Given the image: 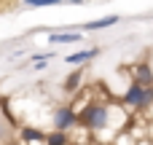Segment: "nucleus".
I'll list each match as a JSON object with an SVG mask.
<instances>
[{
    "instance_id": "obj_13",
    "label": "nucleus",
    "mask_w": 153,
    "mask_h": 145,
    "mask_svg": "<svg viewBox=\"0 0 153 145\" xmlns=\"http://www.w3.org/2000/svg\"><path fill=\"white\" fill-rule=\"evenodd\" d=\"M70 145H97V143H94V140H73Z\"/></svg>"
},
{
    "instance_id": "obj_3",
    "label": "nucleus",
    "mask_w": 153,
    "mask_h": 145,
    "mask_svg": "<svg viewBox=\"0 0 153 145\" xmlns=\"http://www.w3.org/2000/svg\"><path fill=\"white\" fill-rule=\"evenodd\" d=\"M132 83H140L143 89H151L153 86V67L151 62H137L132 67Z\"/></svg>"
},
{
    "instance_id": "obj_12",
    "label": "nucleus",
    "mask_w": 153,
    "mask_h": 145,
    "mask_svg": "<svg viewBox=\"0 0 153 145\" xmlns=\"http://www.w3.org/2000/svg\"><path fill=\"white\" fill-rule=\"evenodd\" d=\"M48 62H32V70H46Z\"/></svg>"
},
{
    "instance_id": "obj_7",
    "label": "nucleus",
    "mask_w": 153,
    "mask_h": 145,
    "mask_svg": "<svg viewBox=\"0 0 153 145\" xmlns=\"http://www.w3.org/2000/svg\"><path fill=\"white\" fill-rule=\"evenodd\" d=\"M118 22H121V16L110 13V16H102V19H94V22H86V24L81 27V32H100V30H108V27L118 24Z\"/></svg>"
},
{
    "instance_id": "obj_11",
    "label": "nucleus",
    "mask_w": 153,
    "mask_h": 145,
    "mask_svg": "<svg viewBox=\"0 0 153 145\" xmlns=\"http://www.w3.org/2000/svg\"><path fill=\"white\" fill-rule=\"evenodd\" d=\"M54 57H56L54 51H40V54H32L30 62H48V59H54Z\"/></svg>"
},
{
    "instance_id": "obj_4",
    "label": "nucleus",
    "mask_w": 153,
    "mask_h": 145,
    "mask_svg": "<svg viewBox=\"0 0 153 145\" xmlns=\"http://www.w3.org/2000/svg\"><path fill=\"white\" fill-rule=\"evenodd\" d=\"M46 135H48V132H43V129L27 124V126L19 129V143L22 145H46Z\"/></svg>"
},
{
    "instance_id": "obj_1",
    "label": "nucleus",
    "mask_w": 153,
    "mask_h": 145,
    "mask_svg": "<svg viewBox=\"0 0 153 145\" xmlns=\"http://www.w3.org/2000/svg\"><path fill=\"white\" fill-rule=\"evenodd\" d=\"M121 108H126L129 113L151 110L153 108V86L151 89H143L140 83H132V81H129L126 91L121 94Z\"/></svg>"
},
{
    "instance_id": "obj_5",
    "label": "nucleus",
    "mask_w": 153,
    "mask_h": 145,
    "mask_svg": "<svg viewBox=\"0 0 153 145\" xmlns=\"http://www.w3.org/2000/svg\"><path fill=\"white\" fill-rule=\"evenodd\" d=\"M100 51H102V48H97V46H91V48H81V51L67 54V57H65V62H67L70 67H81V65H86V62L97 59V57H100Z\"/></svg>"
},
{
    "instance_id": "obj_9",
    "label": "nucleus",
    "mask_w": 153,
    "mask_h": 145,
    "mask_svg": "<svg viewBox=\"0 0 153 145\" xmlns=\"http://www.w3.org/2000/svg\"><path fill=\"white\" fill-rule=\"evenodd\" d=\"M46 145H70V135H65V132H48L46 135Z\"/></svg>"
},
{
    "instance_id": "obj_10",
    "label": "nucleus",
    "mask_w": 153,
    "mask_h": 145,
    "mask_svg": "<svg viewBox=\"0 0 153 145\" xmlns=\"http://www.w3.org/2000/svg\"><path fill=\"white\" fill-rule=\"evenodd\" d=\"M24 5L27 8H48V5H56V0H27Z\"/></svg>"
},
{
    "instance_id": "obj_6",
    "label": "nucleus",
    "mask_w": 153,
    "mask_h": 145,
    "mask_svg": "<svg viewBox=\"0 0 153 145\" xmlns=\"http://www.w3.org/2000/svg\"><path fill=\"white\" fill-rule=\"evenodd\" d=\"M83 32H67V30H48V43L51 46H67V43H81Z\"/></svg>"
},
{
    "instance_id": "obj_8",
    "label": "nucleus",
    "mask_w": 153,
    "mask_h": 145,
    "mask_svg": "<svg viewBox=\"0 0 153 145\" xmlns=\"http://www.w3.org/2000/svg\"><path fill=\"white\" fill-rule=\"evenodd\" d=\"M81 81H83V70L78 67V70H73V73L65 78V91H67V94H75V91L81 89Z\"/></svg>"
},
{
    "instance_id": "obj_14",
    "label": "nucleus",
    "mask_w": 153,
    "mask_h": 145,
    "mask_svg": "<svg viewBox=\"0 0 153 145\" xmlns=\"http://www.w3.org/2000/svg\"><path fill=\"white\" fill-rule=\"evenodd\" d=\"M137 145H153V140H140Z\"/></svg>"
},
{
    "instance_id": "obj_2",
    "label": "nucleus",
    "mask_w": 153,
    "mask_h": 145,
    "mask_svg": "<svg viewBox=\"0 0 153 145\" xmlns=\"http://www.w3.org/2000/svg\"><path fill=\"white\" fill-rule=\"evenodd\" d=\"M51 126H54V132L70 135V132L78 126V113H75V108H73V105H56V108L51 110Z\"/></svg>"
}]
</instances>
